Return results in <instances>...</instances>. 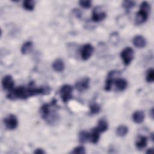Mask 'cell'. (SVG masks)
<instances>
[{
  "instance_id": "cell-1",
  "label": "cell",
  "mask_w": 154,
  "mask_h": 154,
  "mask_svg": "<svg viewBox=\"0 0 154 154\" xmlns=\"http://www.w3.org/2000/svg\"><path fill=\"white\" fill-rule=\"evenodd\" d=\"M51 88L49 87H43L36 88L33 87V82H31L28 87L19 86L13 89L11 93L7 95L10 99H26L29 97L36 96L38 94H48L50 93Z\"/></svg>"
},
{
  "instance_id": "cell-2",
  "label": "cell",
  "mask_w": 154,
  "mask_h": 154,
  "mask_svg": "<svg viewBox=\"0 0 154 154\" xmlns=\"http://www.w3.org/2000/svg\"><path fill=\"white\" fill-rule=\"evenodd\" d=\"M150 10V4L146 1L143 2L141 4L139 11L136 14V16L135 19V25H140L144 23L148 19Z\"/></svg>"
},
{
  "instance_id": "cell-3",
  "label": "cell",
  "mask_w": 154,
  "mask_h": 154,
  "mask_svg": "<svg viewBox=\"0 0 154 154\" xmlns=\"http://www.w3.org/2000/svg\"><path fill=\"white\" fill-rule=\"evenodd\" d=\"M72 87L69 84H64L61 87L60 94L63 102L66 103L72 98Z\"/></svg>"
},
{
  "instance_id": "cell-4",
  "label": "cell",
  "mask_w": 154,
  "mask_h": 154,
  "mask_svg": "<svg viewBox=\"0 0 154 154\" xmlns=\"http://www.w3.org/2000/svg\"><path fill=\"white\" fill-rule=\"evenodd\" d=\"M120 57L125 65H129L134 57V52L132 48L126 47L120 53Z\"/></svg>"
},
{
  "instance_id": "cell-5",
  "label": "cell",
  "mask_w": 154,
  "mask_h": 154,
  "mask_svg": "<svg viewBox=\"0 0 154 154\" xmlns=\"http://www.w3.org/2000/svg\"><path fill=\"white\" fill-rule=\"evenodd\" d=\"M4 125L7 129H15L18 125V120L17 117L13 114H10L4 119Z\"/></svg>"
},
{
  "instance_id": "cell-6",
  "label": "cell",
  "mask_w": 154,
  "mask_h": 154,
  "mask_svg": "<svg viewBox=\"0 0 154 154\" xmlns=\"http://www.w3.org/2000/svg\"><path fill=\"white\" fill-rule=\"evenodd\" d=\"M94 51V48L93 46L89 43H87L81 48L80 51L81 57L82 59L84 61L88 60L92 55Z\"/></svg>"
},
{
  "instance_id": "cell-7",
  "label": "cell",
  "mask_w": 154,
  "mask_h": 154,
  "mask_svg": "<svg viewBox=\"0 0 154 154\" xmlns=\"http://www.w3.org/2000/svg\"><path fill=\"white\" fill-rule=\"evenodd\" d=\"M106 17V13L105 11L101 10L100 7H95L92 12L91 19L93 22H97L103 20Z\"/></svg>"
},
{
  "instance_id": "cell-8",
  "label": "cell",
  "mask_w": 154,
  "mask_h": 154,
  "mask_svg": "<svg viewBox=\"0 0 154 154\" xmlns=\"http://www.w3.org/2000/svg\"><path fill=\"white\" fill-rule=\"evenodd\" d=\"M2 85L4 90L11 91L14 89V82L12 76L10 75H5L2 79Z\"/></svg>"
},
{
  "instance_id": "cell-9",
  "label": "cell",
  "mask_w": 154,
  "mask_h": 154,
  "mask_svg": "<svg viewBox=\"0 0 154 154\" xmlns=\"http://www.w3.org/2000/svg\"><path fill=\"white\" fill-rule=\"evenodd\" d=\"M90 78L88 77L83 78L78 80L75 84V87L79 91H83L89 87Z\"/></svg>"
},
{
  "instance_id": "cell-10",
  "label": "cell",
  "mask_w": 154,
  "mask_h": 154,
  "mask_svg": "<svg viewBox=\"0 0 154 154\" xmlns=\"http://www.w3.org/2000/svg\"><path fill=\"white\" fill-rule=\"evenodd\" d=\"M120 74L119 72L117 71H111L109 72L108 76H107V79L105 81V90L107 91H109L111 89V86L112 84V82L114 81V76L115 75H118Z\"/></svg>"
},
{
  "instance_id": "cell-11",
  "label": "cell",
  "mask_w": 154,
  "mask_h": 154,
  "mask_svg": "<svg viewBox=\"0 0 154 154\" xmlns=\"http://www.w3.org/2000/svg\"><path fill=\"white\" fill-rule=\"evenodd\" d=\"M132 43L134 45L138 48H143L146 45V41L144 37L140 35H137L133 38Z\"/></svg>"
},
{
  "instance_id": "cell-12",
  "label": "cell",
  "mask_w": 154,
  "mask_h": 154,
  "mask_svg": "<svg viewBox=\"0 0 154 154\" xmlns=\"http://www.w3.org/2000/svg\"><path fill=\"white\" fill-rule=\"evenodd\" d=\"M50 104L45 103L43 104L40 109V114L43 119L46 120L48 117L49 116L50 114L51 113V110L50 109Z\"/></svg>"
},
{
  "instance_id": "cell-13",
  "label": "cell",
  "mask_w": 154,
  "mask_h": 154,
  "mask_svg": "<svg viewBox=\"0 0 154 154\" xmlns=\"http://www.w3.org/2000/svg\"><path fill=\"white\" fill-rule=\"evenodd\" d=\"M147 144V138L146 136L138 135L135 141V146L138 149L144 148Z\"/></svg>"
},
{
  "instance_id": "cell-14",
  "label": "cell",
  "mask_w": 154,
  "mask_h": 154,
  "mask_svg": "<svg viewBox=\"0 0 154 154\" xmlns=\"http://www.w3.org/2000/svg\"><path fill=\"white\" fill-rule=\"evenodd\" d=\"M114 82H115V84L117 88L120 91H123L127 87L128 82L124 78H117L116 80H114Z\"/></svg>"
},
{
  "instance_id": "cell-15",
  "label": "cell",
  "mask_w": 154,
  "mask_h": 154,
  "mask_svg": "<svg viewBox=\"0 0 154 154\" xmlns=\"http://www.w3.org/2000/svg\"><path fill=\"white\" fill-rule=\"evenodd\" d=\"M52 68L58 72H61L63 71L64 69V63L63 60L61 58H58L55 60L52 63Z\"/></svg>"
},
{
  "instance_id": "cell-16",
  "label": "cell",
  "mask_w": 154,
  "mask_h": 154,
  "mask_svg": "<svg viewBox=\"0 0 154 154\" xmlns=\"http://www.w3.org/2000/svg\"><path fill=\"white\" fill-rule=\"evenodd\" d=\"M144 119V114L142 111H136L132 115V119L136 123H141Z\"/></svg>"
},
{
  "instance_id": "cell-17",
  "label": "cell",
  "mask_w": 154,
  "mask_h": 154,
  "mask_svg": "<svg viewBox=\"0 0 154 154\" xmlns=\"http://www.w3.org/2000/svg\"><path fill=\"white\" fill-rule=\"evenodd\" d=\"M100 132L96 128H93L91 131V132L90 134V141L92 143L96 144L98 142L100 138Z\"/></svg>"
},
{
  "instance_id": "cell-18",
  "label": "cell",
  "mask_w": 154,
  "mask_h": 154,
  "mask_svg": "<svg viewBox=\"0 0 154 154\" xmlns=\"http://www.w3.org/2000/svg\"><path fill=\"white\" fill-rule=\"evenodd\" d=\"M32 49V43L30 41H28L25 42L22 48H21V52L22 54H28L31 52Z\"/></svg>"
},
{
  "instance_id": "cell-19",
  "label": "cell",
  "mask_w": 154,
  "mask_h": 154,
  "mask_svg": "<svg viewBox=\"0 0 154 154\" xmlns=\"http://www.w3.org/2000/svg\"><path fill=\"white\" fill-rule=\"evenodd\" d=\"M108 127V125L106 120L102 119L99 120L97 123V126L96 127V128L100 132H103L107 130Z\"/></svg>"
},
{
  "instance_id": "cell-20",
  "label": "cell",
  "mask_w": 154,
  "mask_h": 154,
  "mask_svg": "<svg viewBox=\"0 0 154 154\" xmlns=\"http://www.w3.org/2000/svg\"><path fill=\"white\" fill-rule=\"evenodd\" d=\"M90 141V133L86 131H81L79 134V141L80 143L83 144Z\"/></svg>"
},
{
  "instance_id": "cell-21",
  "label": "cell",
  "mask_w": 154,
  "mask_h": 154,
  "mask_svg": "<svg viewBox=\"0 0 154 154\" xmlns=\"http://www.w3.org/2000/svg\"><path fill=\"white\" fill-rule=\"evenodd\" d=\"M128 132V128L125 125H120L116 129V134L119 137H124Z\"/></svg>"
},
{
  "instance_id": "cell-22",
  "label": "cell",
  "mask_w": 154,
  "mask_h": 154,
  "mask_svg": "<svg viewBox=\"0 0 154 154\" xmlns=\"http://www.w3.org/2000/svg\"><path fill=\"white\" fill-rule=\"evenodd\" d=\"M35 6V2L32 0H26L23 2V7L28 11H32L34 10Z\"/></svg>"
},
{
  "instance_id": "cell-23",
  "label": "cell",
  "mask_w": 154,
  "mask_h": 154,
  "mask_svg": "<svg viewBox=\"0 0 154 154\" xmlns=\"http://www.w3.org/2000/svg\"><path fill=\"white\" fill-rule=\"evenodd\" d=\"M90 107V112L91 114H96L100 112V106L96 103H93L89 106Z\"/></svg>"
},
{
  "instance_id": "cell-24",
  "label": "cell",
  "mask_w": 154,
  "mask_h": 154,
  "mask_svg": "<svg viewBox=\"0 0 154 154\" xmlns=\"http://www.w3.org/2000/svg\"><path fill=\"white\" fill-rule=\"evenodd\" d=\"M135 5V2L133 1H124L122 3L123 7L126 10H129Z\"/></svg>"
},
{
  "instance_id": "cell-25",
  "label": "cell",
  "mask_w": 154,
  "mask_h": 154,
  "mask_svg": "<svg viewBox=\"0 0 154 154\" xmlns=\"http://www.w3.org/2000/svg\"><path fill=\"white\" fill-rule=\"evenodd\" d=\"M146 81L148 82H152L154 81V70L153 69H150L147 72Z\"/></svg>"
},
{
  "instance_id": "cell-26",
  "label": "cell",
  "mask_w": 154,
  "mask_h": 154,
  "mask_svg": "<svg viewBox=\"0 0 154 154\" xmlns=\"http://www.w3.org/2000/svg\"><path fill=\"white\" fill-rule=\"evenodd\" d=\"M72 153L75 154H84L85 153V149L84 146H79L74 148L73 151H72Z\"/></svg>"
},
{
  "instance_id": "cell-27",
  "label": "cell",
  "mask_w": 154,
  "mask_h": 154,
  "mask_svg": "<svg viewBox=\"0 0 154 154\" xmlns=\"http://www.w3.org/2000/svg\"><path fill=\"white\" fill-rule=\"evenodd\" d=\"M79 5L84 8H88L91 5V1L89 0H85V1H80L79 2Z\"/></svg>"
},
{
  "instance_id": "cell-28",
  "label": "cell",
  "mask_w": 154,
  "mask_h": 154,
  "mask_svg": "<svg viewBox=\"0 0 154 154\" xmlns=\"http://www.w3.org/2000/svg\"><path fill=\"white\" fill-rule=\"evenodd\" d=\"M34 153H38V154H43V153H45V151L42 149H37L35 151H34Z\"/></svg>"
},
{
  "instance_id": "cell-29",
  "label": "cell",
  "mask_w": 154,
  "mask_h": 154,
  "mask_svg": "<svg viewBox=\"0 0 154 154\" xmlns=\"http://www.w3.org/2000/svg\"><path fill=\"white\" fill-rule=\"evenodd\" d=\"M74 13L76 14V16L78 17H80L81 16V12L78 9H75L74 10Z\"/></svg>"
},
{
  "instance_id": "cell-30",
  "label": "cell",
  "mask_w": 154,
  "mask_h": 154,
  "mask_svg": "<svg viewBox=\"0 0 154 154\" xmlns=\"http://www.w3.org/2000/svg\"><path fill=\"white\" fill-rule=\"evenodd\" d=\"M152 152H153L152 149H149V150L146 152V153H152Z\"/></svg>"
}]
</instances>
